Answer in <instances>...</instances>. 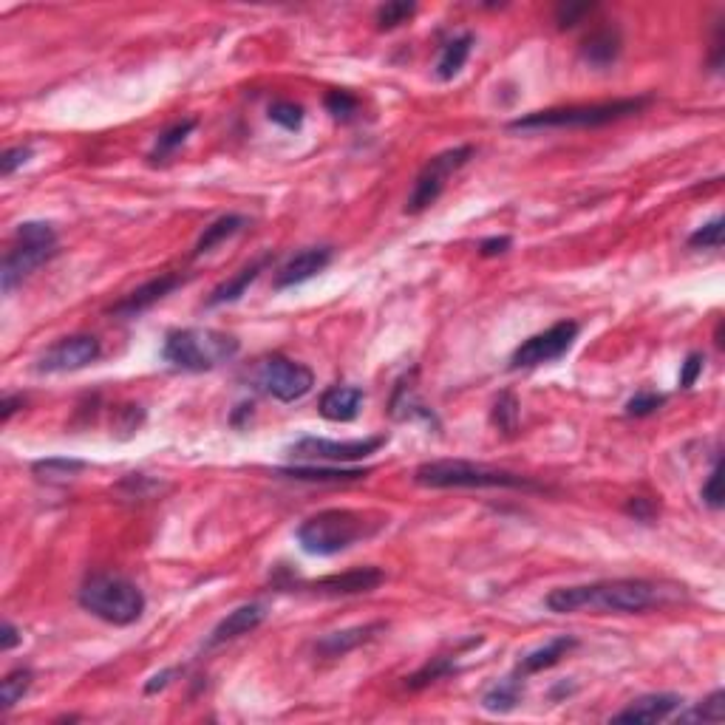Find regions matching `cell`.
I'll return each mask as SVG.
<instances>
[{
  "mask_svg": "<svg viewBox=\"0 0 725 725\" xmlns=\"http://www.w3.org/2000/svg\"><path fill=\"white\" fill-rule=\"evenodd\" d=\"M666 590L655 581L643 578H615V581H595L578 587H558L547 595V609L558 615L570 612H595V615H635L646 609L660 607Z\"/></svg>",
  "mask_w": 725,
  "mask_h": 725,
  "instance_id": "obj_1",
  "label": "cell"
},
{
  "mask_svg": "<svg viewBox=\"0 0 725 725\" xmlns=\"http://www.w3.org/2000/svg\"><path fill=\"white\" fill-rule=\"evenodd\" d=\"M383 522H369V516L346 510V507H332L309 516L298 527V544L309 556H338L343 550L355 547L357 541L369 539L377 533Z\"/></svg>",
  "mask_w": 725,
  "mask_h": 725,
  "instance_id": "obj_2",
  "label": "cell"
},
{
  "mask_svg": "<svg viewBox=\"0 0 725 725\" xmlns=\"http://www.w3.org/2000/svg\"><path fill=\"white\" fill-rule=\"evenodd\" d=\"M80 607L105 624L131 626L145 612V592L122 575H88L80 587Z\"/></svg>",
  "mask_w": 725,
  "mask_h": 725,
  "instance_id": "obj_3",
  "label": "cell"
},
{
  "mask_svg": "<svg viewBox=\"0 0 725 725\" xmlns=\"http://www.w3.org/2000/svg\"><path fill=\"white\" fill-rule=\"evenodd\" d=\"M414 482L422 488H513V490H541V485L530 482L527 476L488 468L462 459H439L425 462L414 471Z\"/></svg>",
  "mask_w": 725,
  "mask_h": 725,
  "instance_id": "obj_4",
  "label": "cell"
},
{
  "mask_svg": "<svg viewBox=\"0 0 725 725\" xmlns=\"http://www.w3.org/2000/svg\"><path fill=\"white\" fill-rule=\"evenodd\" d=\"M649 97H632V100L598 102V105H570V108H547L533 111L527 117L510 122V131H539V128H598L618 119L641 114L649 105Z\"/></svg>",
  "mask_w": 725,
  "mask_h": 725,
  "instance_id": "obj_5",
  "label": "cell"
},
{
  "mask_svg": "<svg viewBox=\"0 0 725 725\" xmlns=\"http://www.w3.org/2000/svg\"><path fill=\"white\" fill-rule=\"evenodd\" d=\"M236 355L238 340L216 329H176L162 346V357L182 371H210Z\"/></svg>",
  "mask_w": 725,
  "mask_h": 725,
  "instance_id": "obj_6",
  "label": "cell"
},
{
  "mask_svg": "<svg viewBox=\"0 0 725 725\" xmlns=\"http://www.w3.org/2000/svg\"><path fill=\"white\" fill-rule=\"evenodd\" d=\"M57 255V230L46 221H23L17 227L15 244L3 258L0 287L9 295L17 284H23L37 267H43Z\"/></svg>",
  "mask_w": 725,
  "mask_h": 725,
  "instance_id": "obj_7",
  "label": "cell"
},
{
  "mask_svg": "<svg viewBox=\"0 0 725 725\" xmlns=\"http://www.w3.org/2000/svg\"><path fill=\"white\" fill-rule=\"evenodd\" d=\"M255 386L278 403H298L315 386V374L304 363H295L284 355H272L255 366Z\"/></svg>",
  "mask_w": 725,
  "mask_h": 725,
  "instance_id": "obj_8",
  "label": "cell"
},
{
  "mask_svg": "<svg viewBox=\"0 0 725 725\" xmlns=\"http://www.w3.org/2000/svg\"><path fill=\"white\" fill-rule=\"evenodd\" d=\"M471 156H473L471 145L451 148V151L434 156V159L420 170V176H417V182H414V190H411V196H408V202H405V213L417 216L422 210H428V207L442 196L445 182H448V179H451L456 170L462 168Z\"/></svg>",
  "mask_w": 725,
  "mask_h": 725,
  "instance_id": "obj_9",
  "label": "cell"
},
{
  "mask_svg": "<svg viewBox=\"0 0 725 725\" xmlns=\"http://www.w3.org/2000/svg\"><path fill=\"white\" fill-rule=\"evenodd\" d=\"M578 332H581V326L575 321L556 323L547 332H539V335L524 340L522 346L513 352V357H510V366L513 369H536V366H544V363H553V360L570 352Z\"/></svg>",
  "mask_w": 725,
  "mask_h": 725,
  "instance_id": "obj_10",
  "label": "cell"
},
{
  "mask_svg": "<svg viewBox=\"0 0 725 725\" xmlns=\"http://www.w3.org/2000/svg\"><path fill=\"white\" fill-rule=\"evenodd\" d=\"M386 445V437H369V439H349V442H335V439H318V437H304L298 439L289 454L295 459H309V462H357V459H366V456L377 454L380 448Z\"/></svg>",
  "mask_w": 725,
  "mask_h": 725,
  "instance_id": "obj_11",
  "label": "cell"
},
{
  "mask_svg": "<svg viewBox=\"0 0 725 725\" xmlns=\"http://www.w3.org/2000/svg\"><path fill=\"white\" fill-rule=\"evenodd\" d=\"M102 355L100 340L94 335H71V338L57 340L49 346L40 360H37V371L43 374H66V371H80L91 363H97Z\"/></svg>",
  "mask_w": 725,
  "mask_h": 725,
  "instance_id": "obj_12",
  "label": "cell"
},
{
  "mask_svg": "<svg viewBox=\"0 0 725 725\" xmlns=\"http://www.w3.org/2000/svg\"><path fill=\"white\" fill-rule=\"evenodd\" d=\"M185 284V278L182 275H176V272H165V275H159V278H151V281H145L142 287H136L131 295H125L119 304L111 306V315H117V318H136V315H142V312H148L151 306H156L162 298H168L173 289H179Z\"/></svg>",
  "mask_w": 725,
  "mask_h": 725,
  "instance_id": "obj_13",
  "label": "cell"
},
{
  "mask_svg": "<svg viewBox=\"0 0 725 725\" xmlns=\"http://www.w3.org/2000/svg\"><path fill=\"white\" fill-rule=\"evenodd\" d=\"M683 709V697L680 694H646L632 700L624 711H618L612 720L615 723H663L669 717H675L677 711Z\"/></svg>",
  "mask_w": 725,
  "mask_h": 725,
  "instance_id": "obj_14",
  "label": "cell"
},
{
  "mask_svg": "<svg viewBox=\"0 0 725 725\" xmlns=\"http://www.w3.org/2000/svg\"><path fill=\"white\" fill-rule=\"evenodd\" d=\"M383 581H386L383 570H377V567H360V570H349V573L321 578V581L309 584V590L315 592V595H329V598H338V595H363V592L377 590Z\"/></svg>",
  "mask_w": 725,
  "mask_h": 725,
  "instance_id": "obj_15",
  "label": "cell"
},
{
  "mask_svg": "<svg viewBox=\"0 0 725 725\" xmlns=\"http://www.w3.org/2000/svg\"><path fill=\"white\" fill-rule=\"evenodd\" d=\"M329 264H332V247H309V250H301L298 255H292L287 264L281 267V272L275 275V289H289L298 287V284H306L309 278H315Z\"/></svg>",
  "mask_w": 725,
  "mask_h": 725,
  "instance_id": "obj_16",
  "label": "cell"
},
{
  "mask_svg": "<svg viewBox=\"0 0 725 725\" xmlns=\"http://www.w3.org/2000/svg\"><path fill=\"white\" fill-rule=\"evenodd\" d=\"M380 632H386V624H383V621L352 626V629H340V632H329V635H323L321 641L315 643V652L326 660L343 658V655H349V652H355L360 646H366V643L374 641Z\"/></svg>",
  "mask_w": 725,
  "mask_h": 725,
  "instance_id": "obj_17",
  "label": "cell"
},
{
  "mask_svg": "<svg viewBox=\"0 0 725 725\" xmlns=\"http://www.w3.org/2000/svg\"><path fill=\"white\" fill-rule=\"evenodd\" d=\"M264 621H267V607H264V604H244V607L233 609V612L213 629V635H210V641H207V649L221 646V643L227 641H236L241 635H250V632L258 629Z\"/></svg>",
  "mask_w": 725,
  "mask_h": 725,
  "instance_id": "obj_18",
  "label": "cell"
},
{
  "mask_svg": "<svg viewBox=\"0 0 725 725\" xmlns=\"http://www.w3.org/2000/svg\"><path fill=\"white\" fill-rule=\"evenodd\" d=\"M363 408V388L357 386H332L329 391H323L321 417L332 422H352Z\"/></svg>",
  "mask_w": 725,
  "mask_h": 725,
  "instance_id": "obj_19",
  "label": "cell"
},
{
  "mask_svg": "<svg viewBox=\"0 0 725 725\" xmlns=\"http://www.w3.org/2000/svg\"><path fill=\"white\" fill-rule=\"evenodd\" d=\"M272 264V255H261V258H255L253 264H247L244 270H238L230 281H221L219 287L210 292V298H207V306H224V304H233L238 301L253 281H258V275L267 270Z\"/></svg>",
  "mask_w": 725,
  "mask_h": 725,
  "instance_id": "obj_20",
  "label": "cell"
},
{
  "mask_svg": "<svg viewBox=\"0 0 725 725\" xmlns=\"http://www.w3.org/2000/svg\"><path fill=\"white\" fill-rule=\"evenodd\" d=\"M278 476H287V479H298V482H318V485H346V482H360L366 479L369 471L363 468H340V465H332V468H315V465H295V468H278Z\"/></svg>",
  "mask_w": 725,
  "mask_h": 725,
  "instance_id": "obj_21",
  "label": "cell"
},
{
  "mask_svg": "<svg viewBox=\"0 0 725 725\" xmlns=\"http://www.w3.org/2000/svg\"><path fill=\"white\" fill-rule=\"evenodd\" d=\"M575 646H578V641H575L573 635H558V638H553L550 643H544V646L536 649V652L524 655V658L519 660V666H516V675L530 677V675H539L544 669H553L558 660L567 658V652H573Z\"/></svg>",
  "mask_w": 725,
  "mask_h": 725,
  "instance_id": "obj_22",
  "label": "cell"
},
{
  "mask_svg": "<svg viewBox=\"0 0 725 725\" xmlns=\"http://www.w3.org/2000/svg\"><path fill=\"white\" fill-rule=\"evenodd\" d=\"M618 54H621V32L612 29V26L592 32L581 46V57L595 68L612 66L618 60Z\"/></svg>",
  "mask_w": 725,
  "mask_h": 725,
  "instance_id": "obj_23",
  "label": "cell"
},
{
  "mask_svg": "<svg viewBox=\"0 0 725 725\" xmlns=\"http://www.w3.org/2000/svg\"><path fill=\"white\" fill-rule=\"evenodd\" d=\"M524 694V677L522 675H507L499 683H493L488 692L482 694V709L490 714H507L522 703Z\"/></svg>",
  "mask_w": 725,
  "mask_h": 725,
  "instance_id": "obj_24",
  "label": "cell"
},
{
  "mask_svg": "<svg viewBox=\"0 0 725 725\" xmlns=\"http://www.w3.org/2000/svg\"><path fill=\"white\" fill-rule=\"evenodd\" d=\"M471 49H473V34H459V37L448 40V43L442 46L437 60V77L442 83L454 80L456 74L465 68L468 57H471Z\"/></svg>",
  "mask_w": 725,
  "mask_h": 725,
  "instance_id": "obj_25",
  "label": "cell"
},
{
  "mask_svg": "<svg viewBox=\"0 0 725 725\" xmlns=\"http://www.w3.org/2000/svg\"><path fill=\"white\" fill-rule=\"evenodd\" d=\"M32 471L37 479L51 482V485H63L68 479L80 476L85 471L83 459H71V456H49L43 462H34Z\"/></svg>",
  "mask_w": 725,
  "mask_h": 725,
  "instance_id": "obj_26",
  "label": "cell"
},
{
  "mask_svg": "<svg viewBox=\"0 0 725 725\" xmlns=\"http://www.w3.org/2000/svg\"><path fill=\"white\" fill-rule=\"evenodd\" d=\"M244 227H247V219L238 216V213L221 216V219L213 221L210 227H204V233L199 236V241H196V255L210 253L213 247H219L221 241H227V238H233L236 233H241Z\"/></svg>",
  "mask_w": 725,
  "mask_h": 725,
  "instance_id": "obj_27",
  "label": "cell"
},
{
  "mask_svg": "<svg viewBox=\"0 0 725 725\" xmlns=\"http://www.w3.org/2000/svg\"><path fill=\"white\" fill-rule=\"evenodd\" d=\"M34 683V672L32 669H15V672H9V675L3 677V683H0V711L6 714V711H12L29 694Z\"/></svg>",
  "mask_w": 725,
  "mask_h": 725,
  "instance_id": "obj_28",
  "label": "cell"
},
{
  "mask_svg": "<svg viewBox=\"0 0 725 725\" xmlns=\"http://www.w3.org/2000/svg\"><path fill=\"white\" fill-rule=\"evenodd\" d=\"M196 131V119H182V122H176V125H170L165 134L156 139V145H153L151 151V162H162V159H168L170 153L176 151V148H182L185 145V139Z\"/></svg>",
  "mask_w": 725,
  "mask_h": 725,
  "instance_id": "obj_29",
  "label": "cell"
},
{
  "mask_svg": "<svg viewBox=\"0 0 725 725\" xmlns=\"http://www.w3.org/2000/svg\"><path fill=\"white\" fill-rule=\"evenodd\" d=\"M456 672V663L454 658H448V655H439V658H431L425 666H422L420 672H414V675L405 680V686L411 689V692H420L425 686H431V683H437L442 677L454 675Z\"/></svg>",
  "mask_w": 725,
  "mask_h": 725,
  "instance_id": "obj_30",
  "label": "cell"
},
{
  "mask_svg": "<svg viewBox=\"0 0 725 725\" xmlns=\"http://www.w3.org/2000/svg\"><path fill=\"white\" fill-rule=\"evenodd\" d=\"M680 720L683 723H723L725 720V692L723 689H717L714 694H709L700 706H694L692 711H686V714H680Z\"/></svg>",
  "mask_w": 725,
  "mask_h": 725,
  "instance_id": "obj_31",
  "label": "cell"
},
{
  "mask_svg": "<svg viewBox=\"0 0 725 725\" xmlns=\"http://www.w3.org/2000/svg\"><path fill=\"white\" fill-rule=\"evenodd\" d=\"M414 15H417V3H405V0L386 3V6L377 9V29H380V32H391V29H397V26L408 23Z\"/></svg>",
  "mask_w": 725,
  "mask_h": 725,
  "instance_id": "obj_32",
  "label": "cell"
},
{
  "mask_svg": "<svg viewBox=\"0 0 725 725\" xmlns=\"http://www.w3.org/2000/svg\"><path fill=\"white\" fill-rule=\"evenodd\" d=\"M723 227V216H714V219L706 221L703 227H697L689 236V247L692 250H720L723 247Z\"/></svg>",
  "mask_w": 725,
  "mask_h": 725,
  "instance_id": "obj_33",
  "label": "cell"
},
{
  "mask_svg": "<svg viewBox=\"0 0 725 725\" xmlns=\"http://www.w3.org/2000/svg\"><path fill=\"white\" fill-rule=\"evenodd\" d=\"M270 119L275 125H281L284 131H301V125H304V108L298 102H272Z\"/></svg>",
  "mask_w": 725,
  "mask_h": 725,
  "instance_id": "obj_34",
  "label": "cell"
},
{
  "mask_svg": "<svg viewBox=\"0 0 725 725\" xmlns=\"http://www.w3.org/2000/svg\"><path fill=\"white\" fill-rule=\"evenodd\" d=\"M516 422H519V403H516V397L505 391L496 405H493V425L499 428V431H516Z\"/></svg>",
  "mask_w": 725,
  "mask_h": 725,
  "instance_id": "obj_35",
  "label": "cell"
},
{
  "mask_svg": "<svg viewBox=\"0 0 725 725\" xmlns=\"http://www.w3.org/2000/svg\"><path fill=\"white\" fill-rule=\"evenodd\" d=\"M663 403H666V394H658V391H641V394H635V397L626 403V414H629V417H649V414H655Z\"/></svg>",
  "mask_w": 725,
  "mask_h": 725,
  "instance_id": "obj_36",
  "label": "cell"
},
{
  "mask_svg": "<svg viewBox=\"0 0 725 725\" xmlns=\"http://www.w3.org/2000/svg\"><path fill=\"white\" fill-rule=\"evenodd\" d=\"M703 502L711 510H720L723 507V471H720V456L714 459V468L706 476V485H703Z\"/></svg>",
  "mask_w": 725,
  "mask_h": 725,
  "instance_id": "obj_37",
  "label": "cell"
},
{
  "mask_svg": "<svg viewBox=\"0 0 725 725\" xmlns=\"http://www.w3.org/2000/svg\"><path fill=\"white\" fill-rule=\"evenodd\" d=\"M326 111L335 119H352V114H357V100L349 91H329L326 94Z\"/></svg>",
  "mask_w": 725,
  "mask_h": 725,
  "instance_id": "obj_38",
  "label": "cell"
},
{
  "mask_svg": "<svg viewBox=\"0 0 725 725\" xmlns=\"http://www.w3.org/2000/svg\"><path fill=\"white\" fill-rule=\"evenodd\" d=\"M592 9H595V3H567V6H558L556 9L558 29H573V26H578L584 17L590 15Z\"/></svg>",
  "mask_w": 725,
  "mask_h": 725,
  "instance_id": "obj_39",
  "label": "cell"
},
{
  "mask_svg": "<svg viewBox=\"0 0 725 725\" xmlns=\"http://www.w3.org/2000/svg\"><path fill=\"white\" fill-rule=\"evenodd\" d=\"M626 513L635 519V522H655V516H658V505L652 502V499H646V496H635V499H629L624 507Z\"/></svg>",
  "mask_w": 725,
  "mask_h": 725,
  "instance_id": "obj_40",
  "label": "cell"
},
{
  "mask_svg": "<svg viewBox=\"0 0 725 725\" xmlns=\"http://www.w3.org/2000/svg\"><path fill=\"white\" fill-rule=\"evenodd\" d=\"M32 153V148H23V145L20 148H9V151L3 153V159H0V173L3 176H12L17 168H23L32 159Z\"/></svg>",
  "mask_w": 725,
  "mask_h": 725,
  "instance_id": "obj_41",
  "label": "cell"
},
{
  "mask_svg": "<svg viewBox=\"0 0 725 725\" xmlns=\"http://www.w3.org/2000/svg\"><path fill=\"white\" fill-rule=\"evenodd\" d=\"M703 363H706V357L700 355V352H692V355L686 357V363L680 369V388H692L697 383V377L703 374Z\"/></svg>",
  "mask_w": 725,
  "mask_h": 725,
  "instance_id": "obj_42",
  "label": "cell"
},
{
  "mask_svg": "<svg viewBox=\"0 0 725 725\" xmlns=\"http://www.w3.org/2000/svg\"><path fill=\"white\" fill-rule=\"evenodd\" d=\"M510 238L507 236H493V238H485L482 244H479V253L485 255V258H496V255H505L510 250Z\"/></svg>",
  "mask_w": 725,
  "mask_h": 725,
  "instance_id": "obj_43",
  "label": "cell"
},
{
  "mask_svg": "<svg viewBox=\"0 0 725 725\" xmlns=\"http://www.w3.org/2000/svg\"><path fill=\"white\" fill-rule=\"evenodd\" d=\"M20 641H23L20 629H17L12 621H6V624H3V632H0V649H3V652H12Z\"/></svg>",
  "mask_w": 725,
  "mask_h": 725,
  "instance_id": "obj_44",
  "label": "cell"
},
{
  "mask_svg": "<svg viewBox=\"0 0 725 725\" xmlns=\"http://www.w3.org/2000/svg\"><path fill=\"white\" fill-rule=\"evenodd\" d=\"M179 675V669H165V672H159V675H153L151 677V683L145 686V694H156V692H162L165 686L170 683V677H176Z\"/></svg>",
  "mask_w": 725,
  "mask_h": 725,
  "instance_id": "obj_45",
  "label": "cell"
},
{
  "mask_svg": "<svg viewBox=\"0 0 725 725\" xmlns=\"http://www.w3.org/2000/svg\"><path fill=\"white\" fill-rule=\"evenodd\" d=\"M23 403H26L23 397H6V400H3V405H0V408H3V411H0V420H3V422L12 420V414H15L17 408H23Z\"/></svg>",
  "mask_w": 725,
  "mask_h": 725,
  "instance_id": "obj_46",
  "label": "cell"
}]
</instances>
